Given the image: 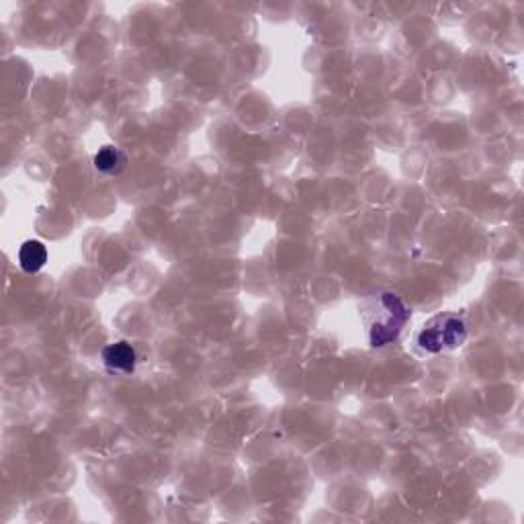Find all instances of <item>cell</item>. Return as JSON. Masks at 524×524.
Masks as SVG:
<instances>
[{"instance_id": "cell-3", "label": "cell", "mask_w": 524, "mask_h": 524, "mask_svg": "<svg viewBox=\"0 0 524 524\" xmlns=\"http://www.w3.org/2000/svg\"><path fill=\"white\" fill-rule=\"evenodd\" d=\"M103 363L111 373H121V375H131L136 371L137 364V350L131 342L119 340L111 342L103 348Z\"/></svg>"}, {"instance_id": "cell-5", "label": "cell", "mask_w": 524, "mask_h": 524, "mask_svg": "<svg viewBox=\"0 0 524 524\" xmlns=\"http://www.w3.org/2000/svg\"><path fill=\"white\" fill-rule=\"evenodd\" d=\"M45 262H48V248L43 246V242L27 240L19 248V267H21L25 273H39V270L45 267Z\"/></svg>"}, {"instance_id": "cell-4", "label": "cell", "mask_w": 524, "mask_h": 524, "mask_svg": "<svg viewBox=\"0 0 524 524\" xmlns=\"http://www.w3.org/2000/svg\"><path fill=\"white\" fill-rule=\"evenodd\" d=\"M92 164H95V168L101 172V175L117 176L121 175L125 166H128V156H125V152L115 148V145H105V148L98 150L95 158H92Z\"/></svg>"}, {"instance_id": "cell-2", "label": "cell", "mask_w": 524, "mask_h": 524, "mask_svg": "<svg viewBox=\"0 0 524 524\" xmlns=\"http://www.w3.org/2000/svg\"><path fill=\"white\" fill-rule=\"evenodd\" d=\"M467 340L465 322L455 314L436 316L433 322H428L418 336V344L426 353H442V350L459 348Z\"/></svg>"}, {"instance_id": "cell-1", "label": "cell", "mask_w": 524, "mask_h": 524, "mask_svg": "<svg viewBox=\"0 0 524 524\" xmlns=\"http://www.w3.org/2000/svg\"><path fill=\"white\" fill-rule=\"evenodd\" d=\"M361 316L369 332L371 347L381 348L397 340L410 320V309L395 293L383 291L364 301Z\"/></svg>"}]
</instances>
